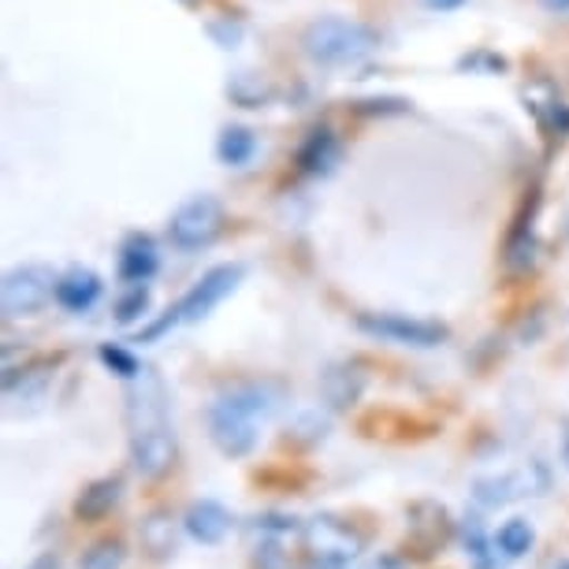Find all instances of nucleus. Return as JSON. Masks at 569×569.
I'll use <instances>...</instances> for the list:
<instances>
[{
    "mask_svg": "<svg viewBox=\"0 0 569 569\" xmlns=\"http://www.w3.org/2000/svg\"><path fill=\"white\" fill-rule=\"evenodd\" d=\"M302 49L313 63L325 68H347V63H361L380 49V34L361 23V19L347 16H320L302 30Z\"/></svg>",
    "mask_w": 569,
    "mask_h": 569,
    "instance_id": "nucleus-1",
    "label": "nucleus"
},
{
    "mask_svg": "<svg viewBox=\"0 0 569 569\" xmlns=\"http://www.w3.org/2000/svg\"><path fill=\"white\" fill-rule=\"evenodd\" d=\"M223 206L220 198L212 194H194L187 198L182 206L171 212L168 220V239L176 250L182 253H198V250H209L212 242L223 234Z\"/></svg>",
    "mask_w": 569,
    "mask_h": 569,
    "instance_id": "nucleus-2",
    "label": "nucleus"
},
{
    "mask_svg": "<svg viewBox=\"0 0 569 569\" xmlns=\"http://www.w3.org/2000/svg\"><path fill=\"white\" fill-rule=\"evenodd\" d=\"M57 272L49 264H16L4 272L0 283V309L8 320L34 317L49 302H57Z\"/></svg>",
    "mask_w": 569,
    "mask_h": 569,
    "instance_id": "nucleus-3",
    "label": "nucleus"
},
{
    "mask_svg": "<svg viewBox=\"0 0 569 569\" xmlns=\"http://www.w3.org/2000/svg\"><path fill=\"white\" fill-rule=\"evenodd\" d=\"M302 540L309 547V555H313V562L331 569L350 566L365 551V536L350 521H339L331 513H317L313 521H306Z\"/></svg>",
    "mask_w": 569,
    "mask_h": 569,
    "instance_id": "nucleus-4",
    "label": "nucleus"
},
{
    "mask_svg": "<svg viewBox=\"0 0 569 569\" xmlns=\"http://www.w3.org/2000/svg\"><path fill=\"white\" fill-rule=\"evenodd\" d=\"M353 325H358V331L380 342H399V347H417V350L443 347L450 336L439 320H421V317H406V313H358Z\"/></svg>",
    "mask_w": 569,
    "mask_h": 569,
    "instance_id": "nucleus-5",
    "label": "nucleus"
},
{
    "mask_svg": "<svg viewBox=\"0 0 569 569\" xmlns=\"http://www.w3.org/2000/svg\"><path fill=\"white\" fill-rule=\"evenodd\" d=\"M455 536V521H450L447 507H439L432 499H421L406 510V555L417 562H428L447 547Z\"/></svg>",
    "mask_w": 569,
    "mask_h": 569,
    "instance_id": "nucleus-6",
    "label": "nucleus"
},
{
    "mask_svg": "<svg viewBox=\"0 0 569 569\" xmlns=\"http://www.w3.org/2000/svg\"><path fill=\"white\" fill-rule=\"evenodd\" d=\"M547 485H551V472H547L543 461H529L525 469L502 472V477H480L477 485H472V499H477V507L496 510V507H507L513 499L543 496Z\"/></svg>",
    "mask_w": 569,
    "mask_h": 569,
    "instance_id": "nucleus-7",
    "label": "nucleus"
},
{
    "mask_svg": "<svg viewBox=\"0 0 569 569\" xmlns=\"http://www.w3.org/2000/svg\"><path fill=\"white\" fill-rule=\"evenodd\" d=\"M257 436H261V421L250 417L239 406L217 399L209 406V439L217 443L223 458H246L253 455Z\"/></svg>",
    "mask_w": 569,
    "mask_h": 569,
    "instance_id": "nucleus-8",
    "label": "nucleus"
},
{
    "mask_svg": "<svg viewBox=\"0 0 569 569\" xmlns=\"http://www.w3.org/2000/svg\"><path fill=\"white\" fill-rule=\"evenodd\" d=\"M242 276H246L242 264H217V268H209V272L201 276L198 283L176 302L182 325H198V320H206L212 309L223 302V298L234 295V287L242 283Z\"/></svg>",
    "mask_w": 569,
    "mask_h": 569,
    "instance_id": "nucleus-9",
    "label": "nucleus"
},
{
    "mask_svg": "<svg viewBox=\"0 0 569 569\" xmlns=\"http://www.w3.org/2000/svg\"><path fill=\"white\" fill-rule=\"evenodd\" d=\"M127 439H131V466L138 469V477H146V480L168 477L171 466H176V458H179V443H176L171 425L157 428V432L127 436Z\"/></svg>",
    "mask_w": 569,
    "mask_h": 569,
    "instance_id": "nucleus-10",
    "label": "nucleus"
},
{
    "mask_svg": "<svg viewBox=\"0 0 569 569\" xmlns=\"http://www.w3.org/2000/svg\"><path fill=\"white\" fill-rule=\"evenodd\" d=\"M160 268V250L153 242V234H127V239L120 242V253H116V276L123 279L127 287L134 283H149V279L157 276Z\"/></svg>",
    "mask_w": 569,
    "mask_h": 569,
    "instance_id": "nucleus-11",
    "label": "nucleus"
},
{
    "mask_svg": "<svg viewBox=\"0 0 569 569\" xmlns=\"http://www.w3.org/2000/svg\"><path fill=\"white\" fill-rule=\"evenodd\" d=\"M182 529H187L190 540L217 547L234 532V513L217 499H198V502H190L187 518H182Z\"/></svg>",
    "mask_w": 569,
    "mask_h": 569,
    "instance_id": "nucleus-12",
    "label": "nucleus"
},
{
    "mask_svg": "<svg viewBox=\"0 0 569 569\" xmlns=\"http://www.w3.org/2000/svg\"><path fill=\"white\" fill-rule=\"evenodd\" d=\"M101 291H104L101 276L93 272V268L74 264L57 279V306L68 309V313H86V309L98 306Z\"/></svg>",
    "mask_w": 569,
    "mask_h": 569,
    "instance_id": "nucleus-13",
    "label": "nucleus"
},
{
    "mask_svg": "<svg viewBox=\"0 0 569 569\" xmlns=\"http://www.w3.org/2000/svg\"><path fill=\"white\" fill-rule=\"evenodd\" d=\"M120 499H123V477H98L74 499V518L82 525H98L120 507Z\"/></svg>",
    "mask_w": 569,
    "mask_h": 569,
    "instance_id": "nucleus-14",
    "label": "nucleus"
},
{
    "mask_svg": "<svg viewBox=\"0 0 569 569\" xmlns=\"http://www.w3.org/2000/svg\"><path fill=\"white\" fill-rule=\"evenodd\" d=\"M361 391H365L361 365L339 361L320 376V395H325V402L331 406V410H350V406L361 399Z\"/></svg>",
    "mask_w": 569,
    "mask_h": 569,
    "instance_id": "nucleus-15",
    "label": "nucleus"
},
{
    "mask_svg": "<svg viewBox=\"0 0 569 569\" xmlns=\"http://www.w3.org/2000/svg\"><path fill=\"white\" fill-rule=\"evenodd\" d=\"M138 540H142V551L153 558V562H168V558H176L179 551V525L168 510H153L138 525Z\"/></svg>",
    "mask_w": 569,
    "mask_h": 569,
    "instance_id": "nucleus-16",
    "label": "nucleus"
},
{
    "mask_svg": "<svg viewBox=\"0 0 569 569\" xmlns=\"http://www.w3.org/2000/svg\"><path fill=\"white\" fill-rule=\"evenodd\" d=\"M458 540L466 547L472 569H496L499 566V547H496V536H488L485 521L477 513H466L458 521Z\"/></svg>",
    "mask_w": 569,
    "mask_h": 569,
    "instance_id": "nucleus-17",
    "label": "nucleus"
},
{
    "mask_svg": "<svg viewBox=\"0 0 569 569\" xmlns=\"http://www.w3.org/2000/svg\"><path fill=\"white\" fill-rule=\"evenodd\" d=\"M339 164V138L328 131V127H320L306 138V146L298 149V168L306 171V176H328L331 168Z\"/></svg>",
    "mask_w": 569,
    "mask_h": 569,
    "instance_id": "nucleus-18",
    "label": "nucleus"
},
{
    "mask_svg": "<svg viewBox=\"0 0 569 569\" xmlns=\"http://www.w3.org/2000/svg\"><path fill=\"white\" fill-rule=\"evenodd\" d=\"M253 153H257V134L250 131V127H223V134H220V142H217L220 164L242 168V164H250Z\"/></svg>",
    "mask_w": 569,
    "mask_h": 569,
    "instance_id": "nucleus-19",
    "label": "nucleus"
},
{
    "mask_svg": "<svg viewBox=\"0 0 569 569\" xmlns=\"http://www.w3.org/2000/svg\"><path fill=\"white\" fill-rule=\"evenodd\" d=\"M532 543H536V532H532V525L525 521V518H510V521L496 532V547H499V555H502V558H521V555H529V551H532Z\"/></svg>",
    "mask_w": 569,
    "mask_h": 569,
    "instance_id": "nucleus-20",
    "label": "nucleus"
},
{
    "mask_svg": "<svg viewBox=\"0 0 569 569\" xmlns=\"http://www.w3.org/2000/svg\"><path fill=\"white\" fill-rule=\"evenodd\" d=\"M123 562H127V543L109 536V540H98L82 555L79 569H123Z\"/></svg>",
    "mask_w": 569,
    "mask_h": 569,
    "instance_id": "nucleus-21",
    "label": "nucleus"
},
{
    "mask_svg": "<svg viewBox=\"0 0 569 569\" xmlns=\"http://www.w3.org/2000/svg\"><path fill=\"white\" fill-rule=\"evenodd\" d=\"M146 309H149V283H134V287H127V291L116 298V325H123V328H131L134 320H142L146 317Z\"/></svg>",
    "mask_w": 569,
    "mask_h": 569,
    "instance_id": "nucleus-22",
    "label": "nucleus"
},
{
    "mask_svg": "<svg viewBox=\"0 0 569 569\" xmlns=\"http://www.w3.org/2000/svg\"><path fill=\"white\" fill-rule=\"evenodd\" d=\"M253 536H268V540H287V536H298L306 529L302 521L291 518V513H279V510H268V513H257L253 518Z\"/></svg>",
    "mask_w": 569,
    "mask_h": 569,
    "instance_id": "nucleus-23",
    "label": "nucleus"
},
{
    "mask_svg": "<svg viewBox=\"0 0 569 569\" xmlns=\"http://www.w3.org/2000/svg\"><path fill=\"white\" fill-rule=\"evenodd\" d=\"M98 358L104 361V369H112V372L120 376V380H127V383L138 380V376H142V369H146V365L138 361L131 350H127V347H116V342H104V347L98 350Z\"/></svg>",
    "mask_w": 569,
    "mask_h": 569,
    "instance_id": "nucleus-24",
    "label": "nucleus"
},
{
    "mask_svg": "<svg viewBox=\"0 0 569 569\" xmlns=\"http://www.w3.org/2000/svg\"><path fill=\"white\" fill-rule=\"evenodd\" d=\"M253 569H291V551L283 547V540H268V536H257V543H253Z\"/></svg>",
    "mask_w": 569,
    "mask_h": 569,
    "instance_id": "nucleus-25",
    "label": "nucleus"
},
{
    "mask_svg": "<svg viewBox=\"0 0 569 569\" xmlns=\"http://www.w3.org/2000/svg\"><path fill=\"white\" fill-rule=\"evenodd\" d=\"M176 325H182V317H179V306H171V309H164V317H157L153 325L138 331L134 342H157L160 336H168V331L176 328Z\"/></svg>",
    "mask_w": 569,
    "mask_h": 569,
    "instance_id": "nucleus-26",
    "label": "nucleus"
},
{
    "mask_svg": "<svg viewBox=\"0 0 569 569\" xmlns=\"http://www.w3.org/2000/svg\"><path fill=\"white\" fill-rule=\"evenodd\" d=\"M361 569H410V566H406V558H402V555H395V551H380V555H372L369 562H365Z\"/></svg>",
    "mask_w": 569,
    "mask_h": 569,
    "instance_id": "nucleus-27",
    "label": "nucleus"
},
{
    "mask_svg": "<svg viewBox=\"0 0 569 569\" xmlns=\"http://www.w3.org/2000/svg\"><path fill=\"white\" fill-rule=\"evenodd\" d=\"M428 12H458L461 4H469V0H421Z\"/></svg>",
    "mask_w": 569,
    "mask_h": 569,
    "instance_id": "nucleus-28",
    "label": "nucleus"
},
{
    "mask_svg": "<svg viewBox=\"0 0 569 569\" xmlns=\"http://www.w3.org/2000/svg\"><path fill=\"white\" fill-rule=\"evenodd\" d=\"M27 569H60V558L52 555V551H41V555H38L34 562H30Z\"/></svg>",
    "mask_w": 569,
    "mask_h": 569,
    "instance_id": "nucleus-29",
    "label": "nucleus"
},
{
    "mask_svg": "<svg viewBox=\"0 0 569 569\" xmlns=\"http://www.w3.org/2000/svg\"><path fill=\"white\" fill-rule=\"evenodd\" d=\"M536 4H540L543 12H551V16H569V0H536Z\"/></svg>",
    "mask_w": 569,
    "mask_h": 569,
    "instance_id": "nucleus-30",
    "label": "nucleus"
},
{
    "mask_svg": "<svg viewBox=\"0 0 569 569\" xmlns=\"http://www.w3.org/2000/svg\"><path fill=\"white\" fill-rule=\"evenodd\" d=\"M547 569H569V558H558V562H551Z\"/></svg>",
    "mask_w": 569,
    "mask_h": 569,
    "instance_id": "nucleus-31",
    "label": "nucleus"
},
{
    "mask_svg": "<svg viewBox=\"0 0 569 569\" xmlns=\"http://www.w3.org/2000/svg\"><path fill=\"white\" fill-rule=\"evenodd\" d=\"M562 461L569 466V432H566V443H562Z\"/></svg>",
    "mask_w": 569,
    "mask_h": 569,
    "instance_id": "nucleus-32",
    "label": "nucleus"
},
{
    "mask_svg": "<svg viewBox=\"0 0 569 569\" xmlns=\"http://www.w3.org/2000/svg\"><path fill=\"white\" fill-rule=\"evenodd\" d=\"M309 569H331V566H320V562H313V566H309Z\"/></svg>",
    "mask_w": 569,
    "mask_h": 569,
    "instance_id": "nucleus-33",
    "label": "nucleus"
}]
</instances>
